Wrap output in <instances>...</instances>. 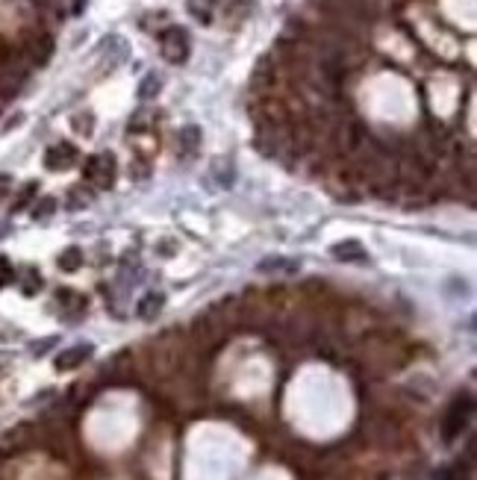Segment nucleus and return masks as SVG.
Masks as SVG:
<instances>
[{"instance_id": "nucleus-1", "label": "nucleus", "mask_w": 477, "mask_h": 480, "mask_svg": "<svg viewBox=\"0 0 477 480\" xmlns=\"http://www.w3.org/2000/svg\"><path fill=\"white\" fill-rule=\"evenodd\" d=\"M86 183L94 189H109L115 183V156L112 153H94L83 165Z\"/></svg>"}, {"instance_id": "nucleus-2", "label": "nucleus", "mask_w": 477, "mask_h": 480, "mask_svg": "<svg viewBox=\"0 0 477 480\" xmlns=\"http://www.w3.org/2000/svg\"><path fill=\"white\" fill-rule=\"evenodd\" d=\"M159 50L168 59L171 65H180L189 59V50H192V42H189V33L183 27H168L163 36H159Z\"/></svg>"}, {"instance_id": "nucleus-3", "label": "nucleus", "mask_w": 477, "mask_h": 480, "mask_svg": "<svg viewBox=\"0 0 477 480\" xmlns=\"http://www.w3.org/2000/svg\"><path fill=\"white\" fill-rule=\"evenodd\" d=\"M471 398L463 395V398H456V401L448 407L445 413V422H442V436H445V442H454L456 436H460L468 425V418H471Z\"/></svg>"}, {"instance_id": "nucleus-4", "label": "nucleus", "mask_w": 477, "mask_h": 480, "mask_svg": "<svg viewBox=\"0 0 477 480\" xmlns=\"http://www.w3.org/2000/svg\"><path fill=\"white\" fill-rule=\"evenodd\" d=\"M33 439V427L30 425H15L0 436V457H12L18 451H24Z\"/></svg>"}, {"instance_id": "nucleus-5", "label": "nucleus", "mask_w": 477, "mask_h": 480, "mask_svg": "<svg viewBox=\"0 0 477 480\" xmlns=\"http://www.w3.org/2000/svg\"><path fill=\"white\" fill-rule=\"evenodd\" d=\"M77 148L71 145V142H59V145H53V148H48V153H45V165L50 168V171H68V168H74L77 165Z\"/></svg>"}, {"instance_id": "nucleus-6", "label": "nucleus", "mask_w": 477, "mask_h": 480, "mask_svg": "<svg viewBox=\"0 0 477 480\" xmlns=\"http://www.w3.org/2000/svg\"><path fill=\"white\" fill-rule=\"evenodd\" d=\"M92 345L89 342H80V345H71V348H65L62 354L56 356V369L59 371H74V369H80L86 363V359L92 356Z\"/></svg>"}, {"instance_id": "nucleus-7", "label": "nucleus", "mask_w": 477, "mask_h": 480, "mask_svg": "<svg viewBox=\"0 0 477 480\" xmlns=\"http://www.w3.org/2000/svg\"><path fill=\"white\" fill-rule=\"evenodd\" d=\"M297 268H301V263H295V259H283V256H268V259H263V263L256 266L260 274H295Z\"/></svg>"}, {"instance_id": "nucleus-8", "label": "nucleus", "mask_w": 477, "mask_h": 480, "mask_svg": "<svg viewBox=\"0 0 477 480\" xmlns=\"http://www.w3.org/2000/svg\"><path fill=\"white\" fill-rule=\"evenodd\" d=\"M163 304H165V298H163V295H159V292H148L142 301H138L136 315H138V318H145V322H150V318H156L159 312H163Z\"/></svg>"}, {"instance_id": "nucleus-9", "label": "nucleus", "mask_w": 477, "mask_h": 480, "mask_svg": "<svg viewBox=\"0 0 477 480\" xmlns=\"http://www.w3.org/2000/svg\"><path fill=\"white\" fill-rule=\"evenodd\" d=\"M333 256L336 259H348V263H363V259H366V248L356 242V239H348V242H336L333 245Z\"/></svg>"}, {"instance_id": "nucleus-10", "label": "nucleus", "mask_w": 477, "mask_h": 480, "mask_svg": "<svg viewBox=\"0 0 477 480\" xmlns=\"http://www.w3.org/2000/svg\"><path fill=\"white\" fill-rule=\"evenodd\" d=\"M80 266H83V251L80 248H68V251L59 253V268L62 271H77Z\"/></svg>"}, {"instance_id": "nucleus-11", "label": "nucleus", "mask_w": 477, "mask_h": 480, "mask_svg": "<svg viewBox=\"0 0 477 480\" xmlns=\"http://www.w3.org/2000/svg\"><path fill=\"white\" fill-rule=\"evenodd\" d=\"M89 204H92V195L86 192V186L71 189V195H68V207H71V209H83V207H89Z\"/></svg>"}, {"instance_id": "nucleus-12", "label": "nucleus", "mask_w": 477, "mask_h": 480, "mask_svg": "<svg viewBox=\"0 0 477 480\" xmlns=\"http://www.w3.org/2000/svg\"><path fill=\"white\" fill-rule=\"evenodd\" d=\"M197 142H201V130H197V127H186V130L180 133V145H183V148L194 151Z\"/></svg>"}, {"instance_id": "nucleus-13", "label": "nucleus", "mask_w": 477, "mask_h": 480, "mask_svg": "<svg viewBox=\"0 0 477 480\" xmlns=\"http://www.w3.org/2000/svg\"><path fill=\"white\" fill-rule=\"evenodd\" d=\"M53 209H56L53 197H42V201H35V207H33V218H48Z\"/></svg>"}, {"instance_id": "nucleus-14", "label": "nucleus", "mask_w": 477, "mask_h": 480, "mask_svg": "<svg viewBox=\"0 0 477 480\" xmlns=\"http://www.w3.org/2000/svg\"><path fill=\"white\" fill-rule=\"evenodd\" d=\"M12 280H15V268H12V263H9V259L0 256V286H9Z\"/></svg>"}, {"instance_id": "nucleus-15", "label": "nucleus", "mask_w": 477, "mask_h": 480, "mask_svg": "<svg viewBox=\"0 0 477 480\" xmlns=\"http://www.w3.org/2000/svg\"><path fill=\"white\" fill-rule=\"evenodd\" d=\"M156 92H159V77H153V74H150V77L145 80V83H142V89H138V94H142L145 101H148V97H150V94H156Z\"/></svg>"}, {"instance_id": "nucleus-16", "label": "nucleus", "mask_w": 477, "mask_h": 480, "mask_svg": "<svg viewBox=\"0 0 477 480\" xmlns=\"http://www.w3.org/2000/svg\"><path fill=\"white\" fill-rule=\"evenodd\" d=\"M38 289H42V277H38V271H27L24 292H27V295H33V292H38Z\"/></svg>"}, {"instance_id": "nucleus-17", "label": "nucleus", "mask_w": 477, "mask_h": 480, "mask_svg": "<svg viewBox=\"0 0 477 480\" xmlns=\"http://www.w3.org/2000/svg\"><path fill=\"white\" fill-rule=\"evenodd\" d=\"M9 186H12V183H9V177H6V174H0V195H6Z\"/></svg>"}]
</instances>
